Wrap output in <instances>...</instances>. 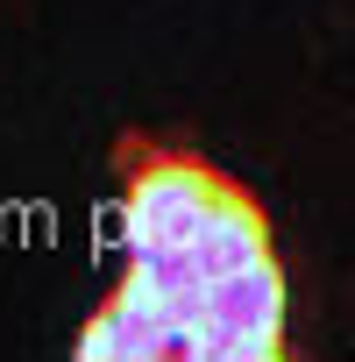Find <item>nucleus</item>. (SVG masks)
<instances>
[{
  "label": "nucleus",
  "mask_w": 355,
  "mask_h": 362,
  "mask_svg": "<svg viewBox=\"0 0 355 362\" xmlns=\"http://www.w3.org/2000/svg\"><path fill=\"white\" fill-rule=\"evenodd\" d=\"M114 221H121V249L156 263V256H185V242L199 235V221L214 214L228 170H214L199 149L156 142L142 128H128L114 142Z\"/></svg>",
  "instance_id": "obj_1"
},
{
  "label": "nucleus",
  "mask_w": 355,
  "mask_h": 362,
  "mask_svg": "<svg viewBox=\"0 0 355 362\" xmlns=\"http://www.w3.org/2000/svg\"><path fill=\"white\" fill-rule=\"evenodd\" d=\"M284 313H291V298H284L277 256L214 277L192 305V327H185L192 362H277L284 355Z\"/></svg>",
  "instance_id": "obj_2"
},
{
  "label": "nucleus",
  "mask_w": 355,
  "mask_h": 362,
  "mask_svg": "<svg viewBox=\"0 0 355 362\" xmlns=\"http://www.w3.org/2000/svg\"><path fill=\"white\" fill-rule=\"evenodd\" d=\"M263 256H277L270 249V214L256 206V192H242L235 177L221 185V199H214V214L199 221V235L185 242V263L199 284H214V277H228V270H249V263H263Z\"/></svg>",
  "instance_id": "obj_3"
}]
</instances>
